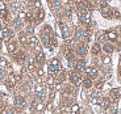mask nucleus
<instances>
[{"instance_id":"b1692460","label":"nucleus","mask_w":121,"mask_h":114,"mask_svg":"<svg viewBox=\"0 0 121 114\" xmlns=\"http://www.w3.org/2000/svg\"><path fill=\"white\" fill-rule=\"evenodd\" d=\"M103 63L104 64H109V63H111V58H109V57H104L103 58Z\"/></svg>"},{"instance_id":"0eeeda50","label":"nucleus","mask_w":121,"mask_h":114,"mask_svg":"<svg viewBox=\"0 0 121 114\" xmlns=\"http://www.w3.org/2000/svg\"><path fill=\"white\" fill-rule=\"evenodd\" d=\"M86 73H87V76H90V77H95V76L97 75V71L95 68H92V67H88V68H86Z\"/></svg>"},{"instance_id":"a211bd4d","label":"nucleus","mask_w":121,"mask_h":114,"mask_svg":"<svg viewBox=\"0 0 121 114\" xmlns=\"http://www.w3.org/2000/svg\"><path fill=\"white\" fill-rule=\"evenodd\" d=\"M43 17H45V12H43V9H39L38 11V21L37 22H41L43 20Z\"/></svg>"},{"instance_id":"aec40b11","label":"nucleus","mask_w":121,"mask_h":114,"mask_svg":"<svg viewBox=\"0 0 121 114\" xmlns=\"http://www.w3.org/2000/svg\"><path fill=\"white\" fill-rule=\"evenodd\" d=\"M43 108H45V105H43L42 102H38V104L36 105V110H37V111H42Z\"/></svg>"},{"instance_id":"393cba45","label":"nucleus","mask_w":121,"mask_h":114,"mask_svg":"<svg viewBox=\"0 0 121 114\" xmlns=\"http://www.w3.org/2000/svg\"><path fill=\"white\" fill-rule=\"evenodd\" d=\"M48 85H50V87L54 85V79H53V77H49L48 79Z\"/></svg>"},{"instance_id":"423d86ee","label":"nucleus","mask_w":121,"mask_h":114,"mask_svg":"<svg viewBox=\"0 0 121 114\" xmlns=\"http://www.w3.org/2000/svg\"><path fill=\"white\" fill-rule=\"evenodd\" d=\"M75 38L78 39V41H83V39L86 38V32L82 30V29H78L76 33H75Z\"/></svg>"},{"instance_id":"9b49d317","label":"nucleus","mask_w":121,"mask_h":114,"mask_svg":"<svg viewBox=\"0 0 121 114\" xmlns=\"http://www.w3.org/2000/svg\"><path fill=\"white\" fill-rule=\"evenodd\" d=\"M15 102H16V105H17V106H21V108L25 105V100L22 98V97H20V96H18V97H16Z\"/></svg>"},{"instance_id":"1a4fd4ad","label":"nucleus","mask_w":121,"mask_h":114,"mask_svg":"<svg viewBox=\"0 0 121 114\" xmlns=\"http://www.w3.org/2000/svg\"><path fill=\"white\" fill-rule=\"evenodd\" d=\"M34 92H36V94L38 97H41L42 96V92H43V87L41 84H37L36 87H34Z\"/></svg>"},{"instance_id":"bb28decb","label":"nucleus","mask_w":121,"mask_h":114,"mask_svg":"<svg viewBox=\"0 0 121 114\" xmlns=\"http://www.w3.org/2000/svg\"><path fill=\"white\" fill-rule=\"evenodd\" d=\"M37 73H38V76H42L43 75V71H42V69H38V72H37Z\"/></svg>"},{"instance_id":"20e7f679","label":"nucleus","mask_w":121,"mask_h":114,"mask_svg":"<svg viewBox=\"0 0 121 114\" xmlns=\"http://www.w3.org/2000/svg\"><path fill=\"white\" fill-rule=\"evenodd\" d=\"M75 68L78 72H86V66H84V60H78L75 64Z\"/></svg>"},{"instance_id":"4be33fe9","label":"nucleus","mask_w":121,"mask_h":114,"mask_svg":"<svg viewBox=\"0 0 121 114\" xmlns=\"http://www.w3.org/2000/svg\"><path fill=\"white\" fill-rule=\"evenodd\" d=\"M104 50H105L107 53L109 54V53H112V51H113V46H111V45H105V46H104Z\"/></svg>"},{"instance_id":"f8f14e48","label":"nucleus","mask_w":121,"mask_h":114,"mask_svg":"<svg viewBox=\"0 0 121 114\" xmlns=\"http://www.w3.org/2000/svg\"><path fill=\"white\" fill-rule=\"evenodd\" d=\"M120 96H121V90L120 89H113L112 92H111V97H113V98H118Z\"/></svg>"},{"instance_id":"7ed1b4c3","label":"nucleus","mask_w":121,"mask_h":114,"mask_svg":"<svg viewBox=\"0 0 121 114\" xmlns=\"http://www.w3.org/2000/svg\"><path fill=\"white\" fill-rule=\"evenodd\" d=\"M0 68H5V69H8V71H12V67L9 66L8 60L3 57H0Z\"/></svg>"},{"instance_id":"c85d7f7f","label":"nucleus","mask_w":121,"mask_h":114,"mask_svg":"<svg viewBox=\"0 0 121 114\" xmlns=\"http://www.w3.org/2000/svg\"><path fill=\"white\" fill-rule=\"evenodd\" d=\"M120 60H121V55H120Z\"/></svg>"},{"instance_id":"39448f33","label":"nucleus","mask_w":121,"mask_h":114,"mask_svg":"<svg viewBox=\"0 0 121 114\" xmlns=\"http://www.w3.org/2000/svg\"><path fill=\"white\" fill-rule=\"evenodd\" d=\"M60 29H62V36H63V38L65 39H69V37H70V29L65 24H62V22H60Z\"/></svg>"},{"instance_id":"f257e3e1","label":"nucleus","mask_w":121,"mask_h":114,"mask_svg":"<svg viewBox=\"0 0 121 114\" xmlns=\"http://www.w3.org/2000/svg\"><path fill=\"white\" fill-rule=\"evenodd\" d=\"M70 79H71V81H73L75 85H80V84H82V77H80V75H79L78 72H73L71 76H70Z\"/></svg>"},{"instance_id":"5701e85b","label":"nucleus","mask_w":121,"mask_h":114,"mask_svg":"<svg viewBox=\"0 0 121 114\" xmlns=\"http://www.w3.org/2000/svg\"><path fill=\"white\" fill-rule=\"evenodd\" d=\"M49 64H53V66H59V60L55 59V58H54V59L50 60V63H49Z\"/></svg>"},{"instance_id":"cd10ccee","label":"nucleus","mask_w":121,"mask_h":114,"mask_svg":"<svg viewBox=\"0 0 121 114\" xmlns=\"http://www.w3.org/2000/svg\"><path fill=\"white\" fill-rule=\"evenodd\" d=\"M0 50H1V39H0Z\"/></svg>"},{"instance_id":"a878e982","label":"nucleus","mask_w":121,"mask_h":114,"mask_svg":"<svg viewBox=\"0 0 121 114\" xmlns=\"http://www.w3.org/2000/svg\"><path fill=\"white\" fill-rule=\"evenodd\" d=\"M71 111H73V113H76V111H79V106H78V105H73V108H71Z\"/></svg>"},{"instance_id":"4468645a","label":"nucleus","mask_w":121,"mask_h":114,"mask_svg":"<svg viewBox=\"0 0 121 114\" xmlns=\"http://www.w3.org/2000/svg\"><path fill=\"white\" fill-rule=\"evenodd\" d=\"M21 26H22V22H21L20 18H17V20L13 21V28H15V29H21Z\"/></svg>"},{"instance_id":"6ab92c4d","label":"nucleus","mask_w":121,"mask_h":114,"mask_svg":"<svg viewBox=\"0 0 121 114\" xmlns=\"http://www.w3.org/2000/svg\"><path fill=\"white\" fill-rule=\"evenodd\" d=\"M83 83H84V88H91V85H92V81H91V77H90V76H88V77L86 79Z\"/></svg>"},{"instance_id":"f3484780","label":"nucleus","mask_w":121,"mask_h":114,"mask_svg":"<svg viewBox=\"0 0 121 114\" xmlns=\"http://www.w3.org/2000/svg\"><path fill=\"white\" fill-rule=\"evenodd\" d=\"M18 18H20L21 21L26 20V12H25V11H20V12H18Z\"/></svg>"},{"instance_id":"412c9836","label":"nucleus","mask_w":121,"mask_h":114,"mask_svg":"<svg viewBox=\"0 0 121 114\" xmlns=\"http://www.w3.org/2000/svg\"><path fill=\"white\" fill-rule=\"evenodd\" d=\"M78 54L82 55V57H83V55H86V47H84V46H80V47L78 49Z\"/></svg>"},{"instance_id":"ddd939ff","label":"nucleus","mask_w":121,"mask_h":114,"mask_svg":"<svg viewBox=\"0 0 121 114\" xmlns=\"http://www.w3.org/2000/svg\"><path fill=\"white\" fill-rule=\"evenodd\" d=\"M7 49H8L9 53H15L16 51V45L13 42H8L7 43Z\"/></svg>"},{"instance_id":"6e6552de","label":"nucleus","mask_w":121,"mask_h":114,"mask_svg":"<svg viewBox=\"0 0 121 114\" xmlns=\"http://www.w3.org/2000/svg\"><path fill=\"white\" fill-rule=\"evenodd\" d=\"M43 60H45V55H43L42 51L36 53V62L37 63H43Z\"/></svg>"},{"instance_id":"9d476101","label":"nucleus","mask_w":121,"mask_h":114,"mask_svg":"<svg viewBox=\"0 0 121 114\" xmlns=\"http://www.w3.org/2000/svg\"><path fill=\"white\" fill-rule=\"evenodd\" d=\"M107 37H108L111 41H115V39H117V33H116V32H113V30H111V32H108V33H107Z\"/></svg>"},{"instance_id":"dca6fc26","label":"nucleus","mask_w":121,"mask_h":114,"mask_svg":"<svg viewBox=\"0 0 121 114\" xmlns=\"http://www.w3.org/2000/svg\"><path fill=\"white\" fill-rule=\"evenodd\" d=\"M100 50H101V49H100L99 43H95V45L92 46V53H94V54H99Z\"/></svg>"},{"instance_id":"f03ea898","label":"nucleus","mask_w":121,"mask_h":114,"mask_svg":"<svg viewBox=\"0 0 121 114\" xmlns=\"http://www.w3.org/2000/svg\"><path fill=\"white\" fill-rule=\"evenodd\" d=\"M101 15L105 18H112L113 17V9L108 8V7H103L101 8Z\"/></svg>"},{"instance_id":"2eb2a0df","label":"nucleus","mask_w":121,"mask_h":114,"mask_svg":"<svg viewBox=\"0 0 121 114\" xmlns=\"http://www.w3.org/2000/svg\"><path fill=\"white\" fill-rule=\"evenodd\" d=\"M107 34H104V33H100V36H97V39H99V42L100 43H105V41H107Z\"/></svg>"}]
</instances>
